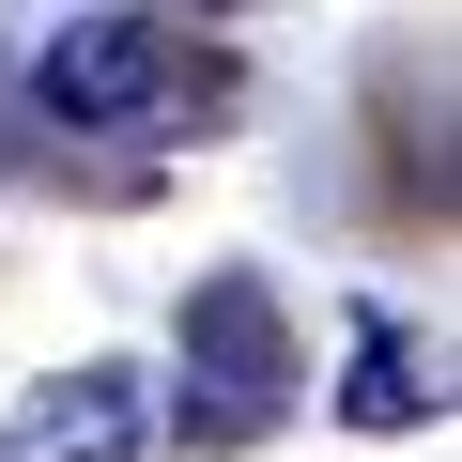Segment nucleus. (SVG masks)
<instances>
[{
	"instance_id": "1",
	"label": "nucleus",
	"mask_w": 462,
	"mask_h": 462,
	"mask_svg": "<svg viewBox=\"0 0 462 462\" xmlns=\"http://www.w3.org/2000/svg\"><path fill=\"white\" fill-rule=\"evenodd\" d=\"M32 108H47L62 139L170 154V139H216V124H231V47L185 32V16L108 0V16H62V32L32 47Z\"/></svg>"
},
{
	"instance_id": "3",
	"label": "nucleus",
	"mask_w": 462,
	"mask_h": 462,
	"mask_svg": "<svg viewBox=\"0 0 462 462\" xmlns=\"http://www.w3.org/2000/svg\"><path fill=\"white\" fill-rule=\"evenodd\" d=\"M139 447H154V385L124 355H78L0 416V462H139Z\"/></svg>"
},
{
	"instance_id": "4",
	"label": "nucleus",
	"mask_w": 462,
	"mask_h": 462,
	"mask_svg": "<svg viewBox=\"0 0 462 462\" xmlns=\"http://www.w3.org/2000/svg\"><path fill=\"white\" fill-rule=\"evenodd\" d=\"M447 416V355L401 309H355V370H339V431H431Z\"/></svg>"
},
{
	"instance_id": "2",
	"label": "nucleus",
	"mask_w": 462,
	"mask_h": 462,
	"mask_svg": "<svg viewBox=\"0 0 462 462\" xmlns=\"http://www.w3.org/2000/svg\"><path fill=\"white\" fill-rule=\"evenodd\" d=\"M309 401V355H293V309L247 278V263H216L200 293H185V401H170V431L216 462V447H263L278 416Z\"/></svg>"
},
{
	"instance_id": "5",
	"label": "nucleus",
	"mask_w": 462,
	"mask_h": 462,
	"mask_svg": "<svg viewBox=\"0 0 462 462\" xmlns=\"http://www.w3.org/2000/svg\"><path fill=\"white\" fill-rule=\"evenodd\" d=\"M200 16H216V0H200Z\"/></svg>"
}]
</instances>
